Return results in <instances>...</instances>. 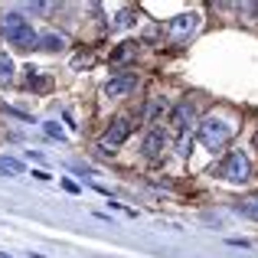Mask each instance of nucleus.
I'll list each match as a JSON object with an SVG mask.
<instances>
[{
    "label": "nucleus",
    "instance_id": "9b49d317",
    "mask_svg": "<svg viewBox=\"0 0 258 258\" xmlns=\"http://www.w3.org/2000/svg\"><path fill=\"white\" fill-rule=\"evenodd\" d=\"M0 173L4 176H17V173H23V164L13 160V157H0Z\"/></svg>",
    "mask_w": 258,
    "mask_h": 258
},
{
    "label": "nucleus",
    "instance_id": "a211bd4d",
    "mask_svg": "<svg viewBox=\"0 0 258 258\" xmlns=\"http://www.w3.org/2000/svg\"><path fill=\"white\" fill-rule=\"evenodd\" d=\"M127 23H131V10H124V13L118 17V26H127Z\"/></svg>",
    "mask_w": 258,
    "mask_h": 258
},
{
    "label": "nucleus",
    "instance_id": "6ab92c4d",
    "mask_svg": "<svg viewBox=\"0 0 258 258\" xmlns=\"http://www.w3.org/2000/svg\"><path fill=\"white\" fill-rule=\"evenodd\" d=\"M255 144H258V138H255Z\"/></svg>",
    "mask_w": 258,
    "mask_h": 258
},
{
    "label": "nucleus",
    "instance_id": "423d86ee",
    "mask_svg": "<svg viewBox=\"0 0 258 258\" xmlns=\"http://www.w3.org/2000/svg\"><path fill=\"white\" fill-rule=\"evenodd\" d=\"M164 151H167V134H164V131H151V134L144 138L141 154H144L147 160H160V157H164Z\"/></svg>",
    "mask_w": 258,
    "mask_h": 258
},
{
    "label": "nucleus",
    "instance_id": "6e6552de",
    "mask_svg": "<svg viewBox=\"0 0 258 258\" xmlns=\"http://www.w3.org/2000/svg\"><path fill=\"white\" fill-rule=\"evenodd\" d=\"M193 105H189V101H183V105H176L173 108V114H170V121H173V127L176 131H186L189 127V121H193Z\"/></svg>",
    "mask_w": 258,
    "mask_h": 258
},
{
    "label": "nucleus",
    "instance_id": "f8f14e48",
    "mask_svg": "<svg viewBox=\"0 0 258 258\" xmlns=\"http://www.w3.org/2000/svg\"><path fill=\"white\" fill-rule=\"evenodd\" d=\"M164 108H167V101H164V98L151 101V105H147V114H144V118H147V121H157L160 114H164Z\"/></svg>",
    "mask_w": 258,
    "mask_h": 258
},
{
    "label": "nucleus",
    "instance_id": "7ed1b4c3",
    "mask_svg": "<svg viewBox=\"0 0 258 258\" xmlns=\"http://www.w3.org/2000/svg\"><path fill=\"white\" fill-rule=\"evenodd\" d=\"M219 176L229 180V183H248V180H252V164H248V157L242 151H232L226 160H222Z\"/></svg>",
    "mask_w": 258,
    "mask_h": 258
},
{
    "label": "nucleus",
    "instance_id": "ddd939ff",
    "mask_svg": "<svg viewBox=\"0 0 258 258\" xmlns=\"http://www.w3.org/2000/svg\"><path fill=\"white\" fill-rule=\"evenodd\" d=\"M134 52V43H127V46H121V49H114L111 52V62H121V59H127Z\"/></svg>",
    "mask_w": 258,
    "mask_h": 258
},
{
    "label": "nucleus",
    "instance_id": "dca6fc26",
    "mask_svg": "<svg viewBox=\"0 0 258 258\" xmlns=\"http://www.w3.org/2000/svg\"><path fill=\"white\" fill-rule=\"evenodd\" d=\"M46 131H49L52 138H59V141H62V131H59V124H52V121H49V124H46Z\"/></svg>",
    "mask_w": 258,
    "mask_h": 258
},
{
    "label": "nucleus",
    "instance_id": "f3484780",
    "mask_svg": "<svg viewBox=\"0 0 258 258\" xmlns=\"http://www.w3.org/2000/svg\"><path fill=\"white\" fill-rule=\"evenodd\" d=\"M62 186H66V193H79V183L76 180H62Z\"/></svg>",
    "mask_w": 258,
    "mask_h": 258
},
{
    "label": "nucleus",
    "instance_id": "0eeeda50",
    "mask_svg": "<svg viewBox=\"0 0 258 258\" xmlns=\"http://www.w3.org/2000/svg\"><path fill=\"white\" fill-rule=\"evenodd\" d=\"M193 26H196V13H183V17H173V20H170L173 43H183V39L193 33Z\"/></svg>",
    "mask_w": 258,
    "mask_h": 258
},
{
    "label": "nucleus",
    "instance_id": "20e7f679",
    "mask_svg": "<svg viewBox=\"0 0 258 258\" xmlns=\"http://www.w3.org/2000/svg\"><path fill=\"white\" fill-rule=\"evenodd\" d=\"M131 127H134L131 118H124V114H121V118H114L111 124H108L105 138H101V147H108V151H111V147H121L127 138H131Z\"/></svg>",
    "mask_w": 258,
    "mask_h": 258
},
{
    "label": "nucleus",
    "instance_id": "9d476101",
    "mask_svg": "<svg viewBox=\"0 0 258 258\" xmlns=\"http://www.w3.org/2000/svg\"><path fill=\"white\" fill-rule=\"evenodd\" d=\"M13 82V59L0 52V85H10Z\"/></svg>",
    "mask_w": 258,
    "mask_h": 258
},
{
    "label": "nucleus",
    "instance_id": "2eb2a0df",
    "mask_svg": "<svg viewBox=\"0 0 258 258\" xmlns=\"http://www.w3.org/2000/svg\"><path fill=\"white\" fill-rule=\"evenodd\" d=\"M245 213H248V216H255V219H258V196H255V200H252V203L245 206Z\"/></svg>",
    "mask_w": 258,
    "mask_h": 258
},
{
    "label": "nucleus",
    "instance_id": "4468645a",
    "mask_svg": "<svg viewBox=\"0 0 258 258\" xmlns=\"http://www.w3.org/2000/svg\"><path fill=\"white\" fill-rule=\"evenodd\" d=\"M72 66H76V69H82V66H92V56H76V62H72Z\"/></svg>",
    "mask_w": 258,
    "mask_h": 258
},
{
    "label": "nucleus",
    "instance_id": "1a4fd4ad",
    "mask_svg": "<svg viewBox=\"0 0 258 258\" xmlns=\"http://www.w3.org/2000/svg\"><path fill=\"white\" fill-rule=\"evenodd\" d=\"M36 46H43L46 52H59V49H62V46H66V36H62V33H46V36L39 39Z\"/></svg>",
    "mask_w": 258,
    "mask_h": 258
},
{
    "label": "nucleus",
    "instance_id": "39448f33",
    "mask_svg": "<svg viewBox=\"0 0 258 258\" xmlns=\"http://www.w3.org/2000/svg\"><path fill=\"white\" fill-rule=\"evenodd\" d=\"M134 88H138V76H131V72H124V76H114L105 82V95L108 98H124V95H131Z\"/></svg>",
    "mask_w": 258,
    "mask_h": 258
},
{
    "label": "nucleus",
    "instance_id": "f03ea898",
    "mask_svg": "<svg viewBox=\"0 0 258 258\" xmlns=\"http://www.w3.org/2000/svg\"><path fill=\"white\" fill-rule=\"evenodd\" d=\"M196 134H200V144L206 147L209 154H216L232 141V124L222 121V118H206V121H200V131Z\"/></svg>",
    "mask_w": 258,
    "mask_h": 258
},
{
    "label": "nucleus",
    "instance_id": "f257e3e1",
    "mask_svg": "<svg viewBox=\"0 0 258 258\" xmlns=\"http://www.w3.org/2000/svg\"><path fill=\"white\" fill-rule=\"evenodd\" d=\"M0 33H4L17 49H33V46L39 43V36L33 33L30 20H26L23 13H4V17H0Z\"/></svg>",
    "mask_w": 258,
    "mask_h": 258
}]
</instances>
